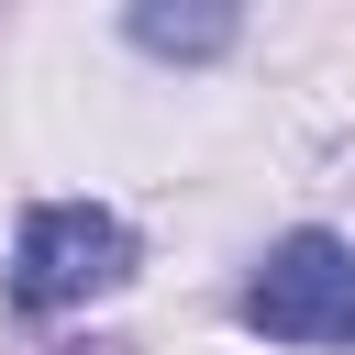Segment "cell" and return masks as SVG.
Masks as SVG:
<instances>
[{
    "mask_svg": "<svg viewBox=\"0 0 355 355\" xmlns=\"http://www.w3.org/2000/svg\"><path fill=\"white\" fill-rule=\"evenodd\" d=\"M133 277V222L100 211V200H33L22 233H11V300L22 311H78V300H111Z\"/></svg>",
    "mask_w": 355,
    "mask_h": 355,
    "instance_id": "2",
    "label": "cell"
},
{
    "mask_svg": "<svg viewBox=\"0 0 355 355\" xmlns=\"http://www.w3.org/2000/svg\"><path fill=\"white\" fill-rule=\"evenodd\" d=\"M244 333H266V344H300V355H355V244L344 233H322V222H300V233H277L266 255H255V277H244Z\"/></svg>",
    "mask_w": 355,
    "mask_h": 355,
    "instance_id": "1",
    "label": "cell"
},
{
    "mask_svg": "<svg viewBox=\"0 0 355 355\" xmlns=\"http://www.w3.org/2000/svg\"><path fill=\"white\" fill-rule=\"evenodd\" d=\"M122 33L155 67H222L244 33V0H122Z\"/></svg>",
    "mask_w": 355,
    "mask_h": 355,
    "instance_id": "3",
    "label": "cell"
}]
</instances>
